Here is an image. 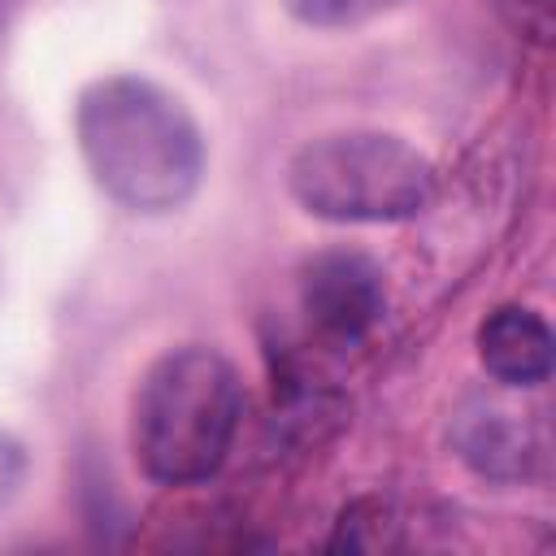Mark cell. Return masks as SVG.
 Listing matches in <instances>:
<instances>
[{"label":"cell","instance_id":"1","mask_svg":"<svg viewBox=\"0 0 556 556\" xmlns=\"http://www.w3.org/2000/svg\"><path fill=\"white\" fill-rule=\"evenodd\" d=\"M74 139L96 187L143 217L182 208L204 178V135L187 104L139 74H104L78 91Z\"/></svg>","mask_w":556,"mask_h":556},{"label":"cell","instance_id":"2","mask_svg":"<svg viewBox=\"0 0 556 556\" xmlns=\"http://www.w3.org/2000/svg\"><path fill=\"white\" fill-rule=\"evenodd\" d=\"M243 382L235 365L204 343L161 352L130 404V447L139 469L161 486L208 482L239 434Z\"/></svg>","mask_w":556,"mask_h":556},{"label":"cell","instance_id":"3","mask_svg":"<svg viewBox=\"0 0 556 556\" xmlns=\"http://www.w3.org/2000/svg\"><path fill=\"white\" fill-rule=\"evenodd\" d=\"M287 191L308 217L391 226L434 200V165L391 130H334L295 148Z\"/></svg>","mask_w":556,"mask_h":556},{"label":"cell","instance_id":"4","mask_svg":"<svg viewBox=\"0 0 556 556\" xmlns=\"http://www.w3.org/2000/svg\"><path fill=\"white\" fill-rule=\"evenodd\" d=\"M300 313L326 343L352 348L387 317V274L356 248H326L300 265Z\"/></svg>","mask_w":556,"mask_h":556},{"label":"cell","instance_id":"5","mask_svg":"<svg viewBox=\"0 0 556 556\" xmlns=\"http://www.w3.org/2000/svg\"><path fill=\"white\" fill-rule=\"evenodd\" d=\"M452 443H456V456L478 478H491V482H521V478H530L534 460L543 456L539 426L521 408H513L495 395L491 400L473 395L460 404Z\"/></svg>","mask_w":556,"mask_h":556},{"label":"cell","instance_id":"6","mask_svg":"<svg viewBox=\"0 0 556 556\" xmlns=\"http://www.w3.org/2000/svg\"><path fill=\"white\" fill-rule=\"evenodd\" d=\"M552 348H556L552 326L543 321V313H534L526 304H500L478 326V361L491 374V382H500L508 391L547 382Z\"/></svg>","mask_w":556,"mask_h":556},{"label":"cell","instance_id":"7","mask_svg":"<svg viewBox=\"0 0 556 556\" xmlns=\"http://www.w3.org/2000/svg\"><path fill=\"white\" fill-rule=\"evenodd\" d=\"M334 552H391L400 547V517L387 500H352L330 534Z\"/></svg>","mask_w":556,"mask_h":556},{"label":"cell","instance_id":"8","mask_svg":"<svg viewBox=\"0 0 556 556\" xmlns=\"http://www.w3.org/2000/svg\"><path fill=\"white\" fill-rule=\"evenodd\" d=\"M395 4L404 0H282V9L313 30H352V26H365L391 13Z\"/></svg>","mask_w":556,"mask_h":556},{"label":"cell","instance_id":"9","mask_svg":"<svg viewBox=\"0 0 556 556\" xmlns=\"http://www.w3.org/2000/svg\"><path fill=\"white\" fill-rule=\"evenodd\" d=\"M491 9L504 17V26L534 43V48H547L552 43V30H556V0H491Z\"/></svg>","mask_w":556,"mask_h":556},{"label":"cell","instance_id":"10","mask_svg":"<svg viewBox=\"0 0 556 556\" xmlns=\"http://www.w3.org/2000/svg\"><path fill=\"white\" fill-rule=\"evenodd\" d=\"M22 478H26V452H22L17 439L0 434V504L13 500V491L22 486Z\"/></svg>","mask_w":556,"mask_h":556},{"label":"cell","instance_id":"11","mask_svg":"<svg viewBox=\"0 0 556 556\" xmlns=\"http://www.w3.org/2000/svg\"><path fill=\"white\" fill-rule=\"evenodd\" d=\"M4 9H9V0H0V22H4Z\"/></svg>","mask_w":556,"mask_h":556}]
</instances>
